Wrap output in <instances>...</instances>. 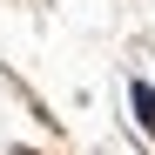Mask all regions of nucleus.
<instances>
[{
	"label": "nucleus",
	"mask_w": 155,
	"mask_h": 155,
	"mask_svg": "<svg viewBox=\"0 0 155 155\" xmlns=\"http://www.w3.org/2000/svg\"><path fill=\"white\" fill-rule=\"evenodd\" d=\"M14 155H34V148H14Z\"/></svg>",
	"instance_id": "nucleus-2"
},
{
	"label": "nucleus",
	"mask_w": 155,
	"mask_h": 155,
	"mask_svg": "<svg viewBox=\"0 0 155 155\" xmlns=\"http://www.w3.org/2000/svg\"><path fill=\"white\" fill-rule=\"evenodd\" d=\"M128 108H135V121L155 135V88H148V81H128Z\"/></svg>",
	"instance_id": "nucleus-1"
}]
</instances>
